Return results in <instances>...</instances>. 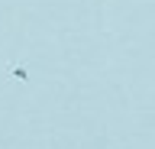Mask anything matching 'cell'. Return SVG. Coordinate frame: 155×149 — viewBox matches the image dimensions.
<instances>
[{
  "label": "cell",
  "mask_w": 155,
  "mask_h": 149,
  "mask_svg": "<svg viewBox=\"0 0 155 149\" xmlns=\"http://www.w3.org/2000/svg\"><path fill=\"white\" fill-rule=\"evenodd\" d=\"M3 71H7V75H16V78H23V81H29V71L23 68V65H7Z\"/></svg>",
  "instance_id": "1"
}]
</instances>
